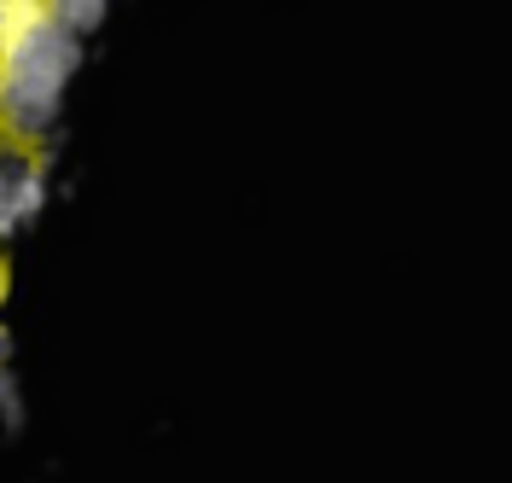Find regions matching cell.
I'll use <instances>...</instances> for the list:
<instances>
[{
    "instance_id": "obj_1",
    "label": "cell",
    "mask_w": 512,
    "mask_h": 483,
    "mask_svg": "<svg viewBox=\"0 0 512 483\" xmlns=\"http://www.w3.org/2000/svg\"><path fill=\"white\" fill-rule=\"evenodd\" d=\"M76 70H82V41L64 35L41 6V18L0 47V140L41 146L59 129Z\"/></svg>"
},
{
    "instance_id": "obj_2",
    "label": "cell",
    "mask_w": 512,
    "mask_h": 483,
    "mask_svg": "<svg viewBox=\"0 0 512 483\" xmlns=\"http://www.w3.org/2000/svg\"><path fill=\"white\" fill-rule=\"evenodd\" d=\"M47 198H53L47 163L35 158L30 146L0 140V239H18L24 227H35V216L47 210Z\"/></svg>"
},
{
    "instance_id": "obj_3",
    "label": "cell",
    "mask_w": 512,
    "mask_h": 483,
    "mask_svg": "<svg viewBox=\"0 0 512 483\" xmlns=\"http://www.w3.org/2000/svg\"><path fill=\"white\" fill-rule=\"evenodd\" d=\"M47 18H53L64 35L88 41V35L105 24V0H53V6H47Z\"/></svg>"
},
{
    "instance_id": "obj_4",
    "label": "cell",
    "mask_w": 512,
    "mask_h": 483,
    "mask_svg": "<svg viewBox=\"0 0 512 483\" xmlns=\"http://www.w3.org/2000/svg\"><path fill=\"white\" fill-rule=\"evenodd\" d=\"M24 419H30V402H24V385H18V373L12 367H0V425L18 437L24 431Z\"/></svg>"
},
{
    "instance_id": "obj_5",
    "label": "cell",
    "mask_w": 512,
    "mask_h": 483,
    "mask_svg": "<svg viewBox=\"0 0 512 483\" xmlns=\"http://www.w3.org/2000/svg\"><path fill=\"white\" fill-rule=\"evenodd\" d=\"M35 18H41V0H0V47L24 30V24H35Z\"/></svg>"
},
{
    "instance_id": "obj_6",
    "label": "cell",
    "mask_w": 512,
    "mask_h": 483,
    "mask_svg": "<svg viewBox=\"0 0 512 483\" xmlns=\"http://www.w3.org/2000/svg\"><path fill=\"white\" fill-rule=\"evenodd\" d=\"M0 367H12V332L0 326Z\"/></svg>"
},
{
    "instance_id": "obj_7",
    "label": "cell",
    "mask_w": 512,
    "mask_h": 483,
    "mask_svg": "<svg viewBox=\"0 0 512 483\" xmlns=\"http://www.w3.org/2000/svg\"><path fill=\"white\" fill-rule=\"evenodd\" d=\"M6 286H12V274H6V262H0V303H6Z\"/></svg>"
}]
</instances>
